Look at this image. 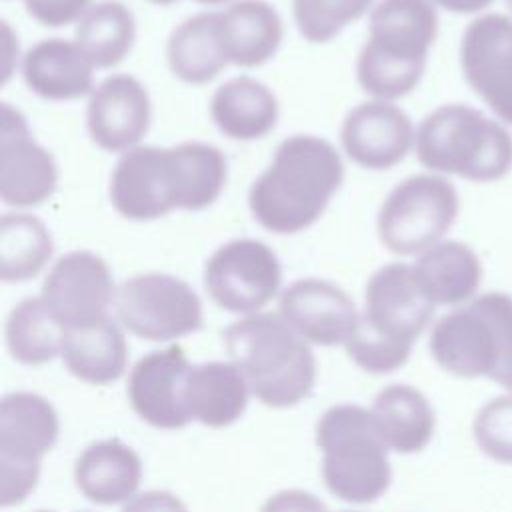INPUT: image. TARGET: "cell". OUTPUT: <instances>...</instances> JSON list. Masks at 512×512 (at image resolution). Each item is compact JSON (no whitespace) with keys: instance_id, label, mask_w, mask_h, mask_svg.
<instances>
[{"instance_id":"41","label":"cell","mask_w":512,"mask_h":512,"mask_svg":"<svg viewBox=\"0 0 512 512\" xmlns=\"http://www.w3.org/2000/svg\"><path fill=\"white\" fill-rule=\"evenodd\" d=\"M498 384H500V386H504L506 390H510V392H512V370H510V372H508V374H506V376H504V378H502Z\"/></svg>"},{"instance_id":"28","label":"cell","mask_w":512,"mask_h":512,"mask_svg":"<svg viewBox=\"0 0 512 512\" xmlns=\"http://www.w3.org/2000/svg\"><path fill=\"white\" fill-rule=\"evenodd\" d=\"M60 356L78 380L104 386L124 374L128 344L120 326L106 318L92 326L64 330Z\"/></svg>"},{"instance_id":"12","label":"cell","mask_w":512,"mask_h":512,"mask_svg":"<svg viewBox=\"0 0 512 512\" xmlns=\"http://www.w3.org/2000/svg\"><path fill=\"white\" fill-rule=\"evenodd\" d=\"M58 186L54 156L32 136L26 118L8 102L0 106V198L10 208L46 202Z\"/></svg>"},{"instance_id":"15","label":"cell","mask_w":512,"mask_h":512,"mask_svg":"<svg viewBox=\"0 0 512 512\" xmlns=\"http://www.w3.org/2000/svg\"><path fill=\"white\" fill-rule=\"evenodd\" d=\"M152 120L148 90L130 74H112L94 86L86 124L92 142L106 150L124 154L140 146Z\"/></svg>"},{"instance_id":"29","label":"cell","mask_w":512,"mask_h":512,"mask_svg":"<svg viewBox=\"0 0 512 512\" xmlns=\"http://www.w3.org/2000/svg\"><path fill=\"white\" fill-rule=\"evenodd\" d=\"M176 210H204L224 190L228 164L220 148L206 142L168 146Z\"/></svg>"},{"instance_id":"3","label":"cell","mask_w":512,"mask_h":512,"mask_svg":"<svg viewBox=\"0 0 512 512\" xmlns=\"http://www.w3.org/2000/svg\"><path fill=\"white\" fill-rule=\"evenodd\" d=\"M222 340L230 362L264 406L290 408L310 396L316 382L314 354L280 314L244 316L224 330Z\"/></svg>"},{"instance_id":"21","label":"cell","mask_w":512,"mask_h":512,"mask_svg":"<svg viewBox=\"0 0 512 512\" xmlns=\"http://www.w3.org/2000/svg\"><path fill=\"white\" fill-rule=\"evenodd\" d=\"M142 480V460L116 438L86 446L74 464V482L80 494L100 506L128 502Z\"/></svg>"},{"instance_id":"4","label":"cell","mask_w":512,"mask_h":512,"mask_svg":"<svg viewBox=\"0 0 512 512\" xmlns=\"http://www.w3.org/2000/svg\"><path fill=\"white\" fill-rule=\"evenodd\" d=\"M414 150L418 162L440 176L496 182L512 170L508 128L466 104L432 110L416 130Z\"/></svg>"},{"instance_id":"22","label":"cell","mask_w":512,"mask_h":512,"mask_svg":"<svg viewBox=\"0 0 512 512\" xmlns=\"http://www.w3.org/2000/svg\"><path fill=\"white\" fill-rule=\"evenodd\" d=\"M250 386L232 362H204L190 366L184 382V408L190 420L208 428L234 424L248 406Z\"/></svg>"},{"instance_id":"1","label":"cell","mask_w":512,"mask_h":512,"mask_svg":"<svg viewBox=\"0 0 512 512\" xmlns=\"http://www.w3.org/2000/svg\"><path fill=\"white\" fill-rule=\"evenodd\" d=\"M342 180L344 164L334 144L294 134L278 144L268 168L252 182L248 206L268 232L296 234L324 214Z\"/></svg>"},{"instance_id":"32","label":"cell","mask_w":512,"mask_h":512,"mask_svg":"<svg viewBox=\"0 0 512 512\" xmlns=\"http://www.w3.org/2000/svg\"><path fill=\"white\" fill-rule=\"evenodd\" d=\"M6 346L10 356L26 366H42L62 354L64 328L40 296L18 302L6 320Z\"/></svg>"},{"instance_id":"36","label":"cell","mask_w":512,"mask_h":512,"mask_svg":"<svg viewBox=\"0 0 512 512\" xmlns=\"http://www.w3.org/2000/svg\"><path fill=\"white\" fill-rule=\"evenodd\" d=\"M90 6L92 0H24L28 16L48 28L78 22Z\"/></svg>"},{"instance_id":"10","label":"cell","mask_w":512,"mask_h":512,"mask_svg":"<svg viewBox=\"0 0 512 512\" xmlns=\"http://www.w3.org/2000/svg\"><path fill=\"white\" fill-rule=\"evenodd\" d=\"M282 284L276 252L262 240L236 238L218 246L204 264V288L226 312L250 316L270 304Z\"/></svg>"},{"instance_id":"35","label":"cell","mask_w":512,"mask_h":512,"mask_svg":"<svg viewBox=\"0 0 512 512\" xmlns=\"http://www.w3.org/2000/svg\"><path fill=\"white\" fill-rule=\"evenodd\" d=\"M478 448L500 464H512V396L486 402L472 426Z\"/></svg>"},{"instance_id":"38","label":"cell","mask_w":512,"mask_h":512,"mask_svg":"<svg viewBox=\"0 0 512 512\" xmlns=\"http://www.w3.org/2000/svg\"><path fill=\"white\" fill-rule=\"evenodd\" d=\"M122 512H188V508L168 490H148L128 500Z\"/></svg>"},{"instance_id":"2","label":"cell","mask_w":512,"mask_h":512,"mask_svg":"<svg viewBox=\"0 0 512 512\" xmlns=\"http://www.w3.org/2000/svg\"><path fill=\"white\" fill-rule=\"evenodd\" d=\"M438 36L432 0H382L370 12L368 36L356 62L358 84L372 100L394 102L422 80Z\"/></svg>"},{"instance_id":"19","label":"cell","mask_w":512,"mask_h":512,"mask_svg":"<svg viewBox=\"0 0 512 512\" xmlns=\"http://www.w3.org/2000/svg\"><path fill=\"white\" fill-rule=\"evenodd\" d=\"M278 314L308 342L318 346L346 344L360 312L354 300L322 278L292 282L278 300Z\"/></svg>"},{"instance_id":"11","label":"cell","mask_w":512,"mask_h":512,"mask_svg":"<svg viewBox=\"0 0 512 512\" xmlns=\"http://www.w3.org/2000/svg\"><path fill=\"white\" fill-rule=\"evenodd\" d=\"M116 292L104 258L90 250H72L50 266L40 298L68 330L110 318L108 310L116 302Z\"/></svg>"},{"instance_id":"31","label":"cell","mask_w":512,"mask_h":512,"mask_svg":"<svg viewBox=\"0 0 512 512\" xmlns=\"http://www.w3.org/2000/svg\"><path fill=\"white\" fill-rule=\"evenodd\" d=\"M54 252L46 224L28 212H6L0 218V280L8 284L36 278Z\"/></svg>"},{"instance_id":"34","label":"cell","mask_w":512,"mask_h":512,"mask_svg":"<svg viewBox=\"0 0 512 512\" xmlns=\"http://www.w3.org/2000/svg\"><path fill=\"white\" fill-rule=\"evenodd\" d=\"M348 358L360 366L366 372L372 374H386L392 370H398L406 364L410 356V346L396 344L392 340H386L378 332H374L362 318H358V324L350 338L344 344Z\"/></svg>"},{"instance_id":"6","label":"cell","mask_w":512,"mask_h":512,"mask_svg":"<svg viewBox=\"0 0 512 512\" xmlns=\"http://www.w3.org/2000/svg\"><path fill=\"white\" fill-rule=\"evenodd\" d=\"M430 352L458 378L500 382L512 370V298L486 292L444 314L430 332Z\"/></svg>"},{"instance_id":"18","label":"cell","mask_w":512,"mask_h":512,"mask_svg":"<svg viewBox=\"0 0 512 512\" xmlns=\"http://www.w3.org/2000/svg\"><path fill=\"white\" fill-rule=\"evenodd\" d=\"M190 370L186 352L172 344L142 356L128 376V400L132 410L158 430H180L190 416L184 408V382Z\"/></svg>"},{"instance_id":"24","label":"cell","mask_w":512,"mask_h":512,"mask_svg":"<svg viewBox=\"0 0 512 512\" xmlns=\"http://www.w3.org/2000/svg\"><path fill=\"white\" fill-rule=\"evenodd\" d=\"M276 94L256 78L238 76L224 82L210 100V116L216 128L240 142L270 134L278 122Z\"/></svg>"},{"instance_id":"5","label":"cell","mask_w":512,"mask_h":512,"mask_svg":"<svg viewBox=\"0 0 512 512\" xmlns=\"http://www.w3.org/2000/svg\"><path fill=\"white\" fill-rule=\"evenodd\" d=\"M314 440L322 450L324 484L336 498L370 504L388 490V448L370 410L358 404L328 408L316 422Z\"/></svg>"},{"instance_id":"20","label":"cell","mask_w":512,"mask_h":512,"mask_svg":"<svg viewBox=\"0 0 512 512\" xmlns=\"http://www.w3.org/2000/svg\"><path fill=\"white\" fill-rule=\"evenodd\" d=\"M26 86L44 100L66 102L90 96L94 66L74 40L44 38L22 58Z\"/></svg>"},{"instance_id":"30","label":"cell","mask_w":512,"mask_h":512,"mask_svg":"<svg viewBox=\"0 0 512 512\" xmlns=\"http://www.w3.org/2000/svg\"><path fill=\"white\" fill-rule=\"evenodd\" d=\"M136 20L132 10L118 0L92 4L76 22L74 42L94 68H114L132 50Z\"/></svg>"},{"instance_id":"25","label":"cell","mask_w":512,"mask_h":512,"mask_svg":"<svg viewBox=\"0 0 512 512\" xmlns=\"http://www.w3.org/2000/svg\"><path fill=\"white\" fill-rule=\"evenodd\" d=\"M414 276L434 306H458L474 298L482 282L476 252L458 240H442L412 264Z\"/></svg>"},{"instance_id":"23","label":"cell","mask_w":512,"mask_h":512,"mask_svg":"<svg viewBox=\"0 0 512 512\" xmlns=\"http://www.w3.org/2000/svg\"><path fill=\"white\" fill-rule=\"evenodd\" d=\"M228 62L240 68L266 64L280 48L284 24L266 0H238L218 12Z\"/></svg>"},{"instance_id":"14","label":"cell","mask_w":512,"mask_h":512,"mask_svg":"<svg viewBox=\"0 0 512 512\" xmlns=\"http://www.w3.org/2000/svg\"><path fill=\"white\" fill-rule=\"evenodd\" d=\"M434 308L422 292L414 268L404 262H390L368 278L364 312L360 314L386 340L412 348L430 324Z\"/></svg>"},{"instance_id":"7","label":"cell","mask_w":512,"mask_h":512,"mask_svg":"<svg viewBox=\"0 0 512 512\" xmlns=\"http://www.w3.org/2000/svg\"><path fill=\"white\" fill-rule=\"evenodd\" d=\"M458 210V192L450 180L440 174L408 176L392 188L378 210V240L392 254L420 256L442 242Z\"/></svg>"},{"instance_id":"45","label":"cell","mask_w":512,"mask_h":512,"mask_svg":"<svg viewBox=\"0 0 512 512\" xmlns=\"http://www.w3.org/2000/svg\"><path fill=\"white\" fill-rule=\"evenodd\" d=\"M38 512H52V510H38Z\"/></svg>"},{"instance_id":"33","label":"cell","mask_w":512,"mask_h":512,"mask_svg":"<svg viewBox=\"0 0 512 512\" xmlns=\"http://www.w3.org/2000/svg\"><path fill=\"white\" fill-rule=\"evenodd\" d=\"M374 0H292L298 32L312 44L334 40L348 24L372 8Z\"/></svg>"},{"instance_id":"9","label":"cell","mask_w":512,"mask_h":512,"mask_svg":"<svg viewBox=\"0 0 512 512\" xmlns=\"http://www.w3.org/2000/svg\"><path fill=\"white\" fill-rule=\"evenodd\" d=\"M116 318L134 336L170 342L202 328V302L178 276L144 272L124 280L116 292Z\"/></svg>"},{"instance_id":"27","label":"cell","mask_w":512,"mask_h":512,"mask_svg":"<svg viewBox=\"0 0 512 512\" xmlns=\"http://www.w3.org/2000/svg\"><path fill=\"white\" fill-rule=\"evenodd\" d=\"M166 60L172 74L186 84L214 80L230 64L218 12H198L182 20L166 42Z\"/></svg>"},{"instance_id":"26","label":"cell","mask_w":512,"mask_h":512,"mask_svg":"<svg viewBox=\"0 0 512 512\" xmlns=\"http://www.w3.org/2000/svg\"><path fill=\"white\" fill-rule=\"evenodd\" d=\"M370 412L382 442L398 454L420 452L434 436V410L414 386L390 384L382 388Z\"/></svg>"},{"instance_id":"43","label":"cell","mask_w":512,"mask_h":512,"mask_svg":"<svg viewBox=\"0 0 512 512\" xmlns=\"http://www.w3.org/2000/svg\"><path fill=\"white\" fill-rule=\"evenodd\" d=\"M152 4H156V6H170V4H174V2H178V0H150Z\"/></svg>"},{"instance_id":"8","label":"cell","mask_w":512,"mask_h":512,"mask_svg":"<svg viewBox=\"0 0 512 512\" xmlns=\"http://www.w3.org/2000/svg\"><path fill=\"white\" fill-rule=\"evenodd\" d=\"M60 420L34 392H12L0 402V504L14 506L36 488L42 458L56 446Z\"/></svg>"},{"instance_id":"46","label":"cell","mask_w":512,"mask_h":512,"mask_svg":"<svg viewBox=\"0 0 512 512\" xmlns=\"http://www.w3.org/2000/svg\"><path fill=\"white\" fill-rule=\"evenodd\" d=\"M344 512H352V510H344Z\"/></svg>"},{"instance_id":"39","label":"cell","mask_w":512,"mask_h":512,"mask_svg":"<svg viewBox=\"0 0 512 512\" xmlns=\"http://www.w3.org/2000/svg\"><path fill=\"white\" fill-rule=\"evenodd\" d=\"M0 52H2V64H0V82L6 84L16 68L18 62V38L8 26V22H2L0 26Z\"/></svg>"},{"instance_id":"40","label":"cell","mask_w":512,"mask_h":512,"mask_svg":"<svg viewBox=\"0 0 512 512\" xmlns=\"http://www.w3.org/2000/svg\"><path fill=\"white\" fill-rule=\"evenodd\" d=\"M434 6H440L454 14H476L488 8L494 0H432Z\"/></svg>"},{"instance_id":"42","label":"cell","mask_w":512,"mask_h":512,"mask_svg":"<svg viewBox=\"0 0 512 512\" xmlns=\"http://www.w3.org/2000/svg\"><path fill=\"white\" fill-rule=\"evenodd\" d=\"M194 2L204 4V6H220V4H224V2H228V0H194Z\"/></svg>"},{"instance_id":"16","label":"cell","mask_w":512,"mask_h":512,"mask_svg":"<svg viewBox=\"0 0 512 512\" xmlns=\"http://www.w3.org/2000/svg\"><path fill=\"white\" fill-rule=\"evenodd\" d=\"M346 156L366 170H388L414 148L416 130L410 116L394 102L370 100L354 106L340 130Z\"/></svg>"},{"instance_id":"17","label":"cell","mask_w":512,"mask_h":512,"mask_svg":"<svg viewBox=\"0 0 512 512\" xmlns=\"http://www.w3.org/2000/svg\"><path fill=\"white\" fill-rule=\"evenodd\" d=\"M110 202L122 218L134 222L176 210L168 148L136 146L120 154L110 176Z\"/></svg>"},{"instance_id":"37","label":"cell","mask_w":512,"mask_h":512,"mask_svg":"<svg viewBox=\"0 0 512 512\" xmlns=\"http://www.w3.org/2000/svg\"><path fill=\"white\" fill-rule=\"evenodd\" d=\"M260 512H328L324 502L316 498L314 494L300 490V488H288L272 494L260 508Z\"/></svg>"},{"instance_id":"44","label":"cell","mask_w":512,"mask_h":512,"mask_svg":"<svg viewBox=\"0 0 512 512\" xmlns=\"http://www.w3.org/2000/svg\"><path fill=\"white\" fill-rule=\"evenodd\" d=\"M506 4H508V8L512 10V0H506Z\"/></svg>"},{"instance_id":"13","label":"cell","mask_w":512,"mask_h":512,"mask_svg":"<svg viewBox=\"0 0 512 512\" xmlns=\"http://www.w3.org/2000/svg\"><path fill=\"white\" fill-rule=\"evenodd\" d=\"M460 66L468 86L512 126V18L484 14L472 20L462 36Z\"/></svg>"}]
</instances>
